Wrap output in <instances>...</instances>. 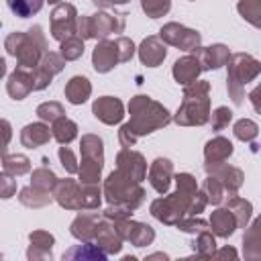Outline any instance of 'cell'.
Segmentation results:
<instances>
[{"label":"cell","mask_w":261,"mask_h":261,"mask_svg":"<svg viewBox=\"0 0 261 261\" xmlns=\"http://www.w3.org/2000/svg\"><path fill=\"white\" fill-rule=\"evenodd\" d=\"M177 181V192L171 194L169 198H159L151 204V212L155 218H159L165 224H177L179 218L184 216V212L190 208L192 198L196 196L198 188L196 181L190 173H179L175 175Z\"/></svg>","instance_id":"cell-1"},{"label":"cell","mask_w":261,"mask_h":261,"mask_svg":"<svg viewBox=\"0 0 261 261\" xmlns=\"http://www.w3.org/2000/svg\"><path fill=\"white\" fill-rule=\"evenodd\" d=\"M128 110H130L128 126L135 133V137L149 135V133H153V130H157L169 122L167 110L147 96H135L128 104Z\"/></svg>","instance_id":"cell-2"},{"label":"cell","mask_w":261,"mask_h":261,"mask_svg":"<svg viewBox=\"0 0 261 261\" xmlns=\"http://www.w3.org/2000/svg\"><path fill=\"white\" fill-rule=\"evenodd\" d=\"M6 51L18 59L20 67H35L41 61V53H45V39L41 35V29L35 27L27 35L12 33L6 39Z\"/></svg>","instance_id":"cell-3"},{"label":"cell","mask_w":261,"mask_h":261,"mask_svg":"<svg viewBox=\"0 0 261 261\" xmlns=\"http://www.w3.org/2000/svg\"><path fill=\"white\" fill-rule=\"evenodd\" d=\"M208 84L192 82L184 90V104L175 114V122L179 124H204L208 120Z\"/></svg>","instance_id":"cell-4"},{"label":"cell","mask_w":261,"mask_h":261,"mask_svg":"<svg viewBox=\"0 0 261 261\" xmlns=\"http://www.w3.org/2000/svg\"><path fill=\"white\" fill-rule=\"evenodd\" d=\"M104 194L106 200L114 206H120L124 210H135L141 202H143V190L139 188V181L130 179L128 175H124L122 171H112L104 184Z\"/></svg>","instance_id":"cell-5"},{"label":"cell","mask_w":261,"mask_h":261,"mask_svg":"<svg viewBox=\"0 0 261 261\" xmlns=\"http://www.w3.org/2000/svg\"><path fill=\"white\" fill-rule=\"evenodd\" d=\"M135 53V45L130 39L126 37H118L116 41H102L96 45L94 53H92V63L94 69L100 73L110 71L116 63L120 61H128Z\"/></svg>","instance_id":"cell-6"},{"label":"cell","mask_w":261,"mask_h":261,"mask_svg":"<svg viewBox=\"0 0 261 261\" xmlns=\"http://www.w3.org/2000/svg\"><path fill=\"white\" fill-rule=\"evenodd\" d=\"M159 37L169 43V45H175L179 49H186V51H194L198 49L200 45V35L192 29H186L181 24H175V22H169L165 24L161 31H159Z\"/></svg>","instance_id":"cell-7"},{"label":"cell","mask_w":261,"mask_h":261,"mask_svg":"<svg viewBox=\"0 0 261 261\" xmlns=\"http://www.w3.org/2000/svg\"><path fill=\"white\" fill-rule=\"evenodd\" d=\"M75 8L71 4H59L51 14V35L57 41H63L75 33Z\"/></svg>","instance_id":"cell-8"},{"label":"cell","mask_w":261,"mask_h":261,"mask_svg":"<svg viewBox=\"0 0 261 261\" xmlns=\"http://www.w3.org/2000/svg\"><path fill=\"white\" fill-rule=\"evenodd\" d=\"M114 228L120 234V239L130 241L135 247H145L155 239V232H153L151 226L141 224V222H133V220H126V218L114 220Z\"/></svg>","instance_id":"cell-9"},{"label":"cell","mask_w":261,"mask_h":261,"mask_svg":"<svg viewBox=\"0 0 261 261\" xmlns=\"http://www.w3.org/2000/svg\"><path fill=\"white\" fill-rule=\"evenodd\" d=\"M63 67V57L55 53H43V59L37 63V69L33 71V90H43L49 86L51 77L59 73Z\"/></svg>","instance_id":"cell-10"},{"label":"cell","mask_w":261,"mask_h":261,"mask_svg":"<svg viewBox=\"0 0 261 261\" xmlns=\"http://www.w3.org/2000/svg\"><path fill=\"white\" fill-rule=\"evenodd\" d=\"M124 29V14H94L92 18H88V33L90 37H108L110 33H120Z\"/></svg>","instance_id":"cell-11"},{"label":"cell","mask_w":261,"mask_h":261,"mask_svg":"<svg viewBox=\"0 0 261 261\" xmlns=\"http://www.w3.org/2000/svg\"><path fill=\"white\" fill-rule=\"evenodd\" d=\"M53 196L63 208L82 210V188L73 179H59L53 186Z\"/></svg>","instance_id":"cell-12"},{"label":"cell","mask_w":261,"mask_h":261,"mask_svg":"<svg viewBox=\"0 0 261 261\" xmlns=\"http://www.w3.org/2000/svg\"><path fill=\"white\" fill-rule=\"evenodd\" d=\"M118 161V171H122L124 175H128L130 179L135 181H141L145 177V171H147V163L143 159L141 153H135L130 149H122L116 157Z\"/></svg>","instance_id":"cell-13"},{"label":"cell","mask_w":261,"mask_h":261,"mask_svg":"<svg viewBox=\"0 0 261 261\" xmlns=\"http://www.w3.org/2000/svg\"><path fill=\"white\" fill-rule=\"evenodd\" d=\"M94 110V116L100 118L102 122L106 124H114V122H120L122 116H124V110H122V102L112 98V96H104V98H98L92 106Z\"/></svg>","instance_id":"cell-14"},{"label":"cell","mask_w":261,"mask_h":261,"mask_svg":"<svg viewBox=\"0 0 261 261\" xmlns=\"http://www.w3.org/2000/svg\"><path fill=\"white\" fill-rule=\"evenodd\" d=\"M171 175H173V165H171L169 159H161L159 157V159L153 161V165L149 169V181H151V186L159 194L167 192L169 181H171Z\"/></svg>","instance_id":"cell-15"},{"label":"cell","mask_w":261,"mask_h":261,"mask_svg":"<svg viewBox=\"0 0 261 261\" xmlns=\"http://www.w3.org/2000/svg\"><path fill=\"white\" fill-rule=\"evenodd\" d=\"M165 55H167V49H165V45H163L157 37H147V39L141 43L139 57H141V61H143L145 65L155 67V65H159V63L165 59Z\"/></svg>","instance_id":"cell-16"},{"label":"cell","mask_w":261,"mask_h":261,"mask_svg":"<svg viewBox=\"0 0 261 261\" xmlns=\"http://www.w3.org/2000/svg\"><path fill=\"white\" fill-rule=\"evenodd\" d=\"M8 94L14 100H22L31 90H33V73H27L24 67H18L10 73L8 77V86H6Z\"/></svg>","instance_id":"cell-17"},{"label":"cell","mask_w":261,"mask_h":261,"mask_svg":"<svg viewBox=\"0 0 261 261\" xmlns=\"http://www.w3.org/2000/svg\"><path fill=\"white\" fill-rule=\"evenodd\" d=\"M196 51V59L200 63L202 69H210V67H220L226 59H228V53H226V47L222 45H214V47H206V49H194Z\"/></svg>","instance_id":"cell-18"},{"label":"cell","mask_w":261,"mask_h":261,"mask_svg":"<svg viewBox=\"0 0 261 261\" xmlns=\"http://www.w3.org/2000/svg\"><path fill=\"white\" fill-rule=\"evenodd\" d=\"M108 257V253L100 247V245H96V243H90V241H86L84 245H75L73 249H69V251H65L63 253V259H90V261H104Z\"/></svg>","instance_id":"cell-19"},{"label":"cell","mask_w":261,"mask_h":261,"mask_svg":"<svg viewBox=\"0 0 261 261\" xmlns=\"http://www.w3.org/2000/svg\"><path fill=\"white\" fill-rule=\"evenodd\" d=\"M200 69L202 67H200L196 57H181L173 65V77L177 80V84H186L188 86V84H192L198 77Z\"/></svg>","instance_id":"cell-20"},{"label":"cell","mask_w":261,"mask_h":261,"mask_svg":"<svg viewBox=\"0 0 261 261\" xmlns=\"http://www.w3.org/2000/svg\"><path fill=\"white\" fill-rule=\"evenodd\" d=\"M51 133H49V126H45L43 122H33V124H27L20 133V143L29 149L33 147H39V145H45L49 141Z\"/></svg>","instance_id":"cell-21"},{"label":"cell","mask_w":261,"mask_h":261,"mask_svg":"<svg viewBox=\"0 0 261 261\" xmlns=\"http://www.w3.org/2000/svg\"><path fill=\"white\" fill-rule=\"evenodd\" d=\"M90 92H92V86H90L88 77H84V75L71 77V80L67 82V86H65V98H67L71 104H82V102H86L88 96H90Z\"/></svg>","instance_id":"cell-22"},{"label":"cell","mask_w":261,"mask_h":261,"mask_svg":"<svg viewBox=\"0 0 261 261\" xmlns=\"http://www.w3.org/2000/svg\"><path fill=\"white\" fill-rule=\"evenodd\" d=\"M51 247H53V237L49 232H43V230L31 232L29 259H35V257H49L51 259Z\"/></svg>","instance_id":"cell-23"},{"label":"cell","mask_w":261,"mask_h":261,"mask_svg":"<svg viewBox=\"0 0 261 261\" xmlns=\"http://www.w3.org/2000/svg\"><path fill=\"white\" fill-rule=\"evenodd\" d=\"M102 161H104V159L82 155V167L77 169V171H80V181L86 184V186L98 184V179H100V171H102Z\"/></svg>","instance_id":"cell-24"},{"label":"cell","mask_w":261,"mask_h":261,"mask_svg":"<svg viewBox=\"0 0 261 261\" xmlns=\"http://www.w3.org/2000/svg\"><path fill=\"white\" fill-rule=\"evenodd\" d=\"M96 216H88V214H82L77 216L73 222H71V234L80 241H92L94 239V232H96Z\"/></svg>","instance_id":"cell-25"},{"label":"cell","mask_w":261,"mask_h":261,"mask_svg":"<svg viewBox=\"0 0 261 261\" xmlns=\"http://www.w3.org/2000/svg\"><path fill=\"white\" fill-rule=\"evenodd\" d=\"M53 137L61 143V145H67V143H71L73 139H75V135H77V126H75V122L73 120H69V118H65V116H59V118H55L53 120Z\"/></svg>","instance_id":"cell-26"},{"label":"cell","mask_w":261,"mask_h":261,"mask_svg":"<svg viewBox=\"0 0 261 261\" xmlns=\"http://www.w3.org/2000/svg\"><path fill=\"white\" fill-rule=\"evenodd\" d=\"M230 153H232V145L226 139H220L218 137V139H214V141H210L206 145V161L212 163V165H216L218 161H222Z\"/></svg>","instance_id":"cell-27"},{"label":"cell","mask_w":261,"mask_h":261,"mask_svg":"<svg viewBox=\"0 0 261 261\" xmlns=\"http://www.w3.org/2000/svg\"><path fill=\"white\" fill-rule=\"evenodd\" d=\"M6 2H8V8L12 14L20 16V18H29L43 8L45 0H6Z\"/></svg>","instance_id":"cell-28"},{"label":"cell","mask_w":261,"mask_h":261,"mask_svg":"<svg viewBox=\"0 0 261 261\" xmlns=\"http://www.w3.org/2000/svg\"><path fill=\"white\" fill-rule=\"evenodd\" d=\"M20 202L24 204V206H31V208H41V206H45V204H49L51 202V196H47V192H43V190H37V188H24L22 192H20Z\"/></svg>","instance_id":"cell-29"},{"label":"cell","mask_w":261,"mask_h":261,"mask_svg":"<svg viewBox=\"0 0 261 261\" xmlns=\"http://www.w3.org/2000/svg\"><path fill=\"white\" fill-rule=\"evenodd\" d=\"M210 224H212V228H214L220 237H228V234L232 232V226H234L232 214H230L228 210H216V212L212 214Z\"/></svg>","instance_id":"cell-30"},{"label":"cell","mask_w":261,"mask_h":261,"mask_svg":"<svg viewBox=\"0 0 261 261\" xmlns=\"http://www.w3.org/2000/svg\"><path fill=\"white\" fill-rule=\"evenodd\" d=\"M4 169L10 175H22L31 169V163L24 155H4Z\"/></svg>","instance_id":"cell-31"},{"label":"cell","mask_w":261,"mask_h":261,"mask_svg":"<svg viewBox=\"0 0 261 261\" xmlns=\"http://www.w3.org/2000/svg\"><path fill=\"white\" fill-rule=\"evenodd\" d=\"M84 53V41L80 37H67L61 41V57L65 61H73Z\"/></svg>","instance_id":"cell-32"},{"label":"cell","mask_w":261,"mask_h":261,"mask_svg":"<svg viewBox=\"0 0 261 261\" xmlns=\"http://www.w3.org/2000/svg\"><path fill=\"white\" fill-rule=\"evenodd\" d=\"M55 181H57V177H55L53 171L47 169V167H41V169L33 171V188H37V190L49 192V190L55 186Z\"/></svg>","instance_id":"cell-33"},{"label":"cell","mask_w":261,"mask_h":261,"mask_svg":"<svg viewBox=\"0 0 261 261\" xmlns=\"http://www.w3.org/2000/svg\"><path fill=\"white\" fill-rule=\"evenodd\" d=\"M141 4H143V10L147 12V16H151V18H159V16L167 14L171 8L169 0H143Z\"/></svg>","instance_id":"cell-34"},{"label":"cell","mask_w":261,"mask_h":261,"mask_svg":"<svg viewBox=\"0 0 261 261\" xmlns=\"http://www.w3.org/2000/svg\"><path fill=\"white\" fill-rule=\"evenodd\" d=\"M37 114H39L41 120H49V122H53L55 118L63 116V106L57 104V102H45V104H41V106L37 108Z\"/></svg>","instance_id":"cell-35"},{"label":"cell","mask_w":261,"mask_h":261,"mask_svg":"<svg viewBox=\"0 0 261 261\" xmlns=\"http://www.w3.org/2000/svg\"><path fill=\"white\" fill-rule=\"evenodd\" d=\"M16 192V181L10 173H0V198H10Z\"/></svg>","instance_id":"cell-36"},{"label":"cell","mask_w":261,"mask_h":261,"mask_svg":"<svg viewBox=\"0 0 261 261\" xmlns=\"http://www.w3.org/2000/svg\"><path fill=\"white\" fill-rule=\"evenodd\" d=\"M59 159H61V165L65 167V171H69V173H75V171H77L75 157H73V153H71L67 147H61V149H59Z\"/></svg>","instance_id":"cell-37"},{"label":"cell","mask_w":261,"mask_h":261,"mask_svg":"<svg viewBox=\"0 0 261 261\" xmlns=\"http://www.w3.org/2000/svg\"><path fill=\"white\" fill-rule=\"evenodd\" d=\"M228 120H230V110H226V108H218L212 114V124L216 130H220L224 124H228Z\"/></svg>","instance_id":"cell-38"},{"label":"cell","mask_w":261,"mask_h":261,"mask_svg":"<svg viewBox=\"0 0 261 261\" xmlns=\"http://www.w3.org/2000/svg\"><path fill=\"white\" fill-rule=\"evenodd\" d=\"M135 141H137L135 133L130 130L128 124H124V126L120 128V143H122V147H130V145H135Z\"/></svg>","instance_id":"cell-39"},{"label":"cell","mask_w":261,"mask_h":261,"mask_svg":"<svg viewBox=\"0 0 261 261\" xmlns=\"http://www.w3.org/2000/svg\"><path fill=\"white\" fill-rule=\"evenodd\" d=\"M177 224H179V228L186 230V232H192V230L202 232V230L206 228V224H204L202 220H186V222H177Z\"/></svg>","instance_id":"cell-40"},{"label":"cell","mask_w":261,"mask_h":261,"mask_svg":"<svg viewBox=\"0 0 261 261\" xmlns=\"http://www.w3.org/2000/svg\"><path fill=\"white\" fill-rule=\"evenodd\" d=\"M96 6H112V2L110 0H92Z\"/></svg>","instance_id":"cell-41"},{"label":"cell","mask_w":261,"mask_h":261,"mask_svg":"<svg viewBox=\"0 0 261 261\" xmlns=\"http://www.w3.org/2000/svg\"><path fill=\"white\" fill-rule=\"evenodd\" d=\"M4 73H6V61H4L2 57H0V77H2Z\"/></svg>","instance_id":"cell-42"},{"label":"cell","mask_w":261,"mask_h":261,"mask_svg":"<svg viewBox=\"0 0 261 261\" xmlns=\"http://www.w3.org/2000/svg\"><path fill=\"white\" fill-rule=\"evenodd\" d=\"M4 151H6V143L0 139V157H4Z\"/></svg>","instance_id":"cell-43"},{"label":"cell","mask_w":261,"mask_h":261,"mask_svg":"<svg viewBox=\"0 0 261 261\" xmlns=\"http://www.w3.org/2000/svg\"><path fill=\"white\" fill-rule=\"evenodd\" d=\"M112 4H122V2H128V0H110Z\"/></svg>","instance_id":"cell-44"},{"label":"cell","mask_w":261,"mask_h":261,"mask_svg":"<svg viewBox=\"0 0 261 261\" xmlns=\"http://www.w3.org/2000/svg\"><path fill=\"white\" fill-rule=\"evenodd\" d=\"M49 2H51V4H55V2H59V0H49Z\"/></svg>","instance_id":"cell-45"}]
</instances>
